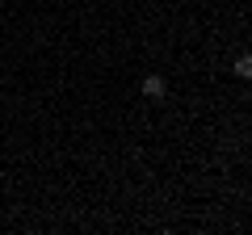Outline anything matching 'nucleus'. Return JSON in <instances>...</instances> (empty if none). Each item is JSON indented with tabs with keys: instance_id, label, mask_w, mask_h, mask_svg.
Instances as JSON below:
<instances>
[{
	"instance_id": "1",
	"label": "nucleus",
	"mask_w": 252,
	"mask_h": 235,
	"mask_svg": "<svg viewBox=\"0 0 252 235\" xmlns=\"http://www.w3.org/2000/svg\"><path fill=\"white\" fill-rule=\"evenodd\" d=\"M143 92H147V97H164V76H147V80H143Z\"/></svg>"
},
{
	"instance_id": "2",
	"label": "nucleus",
	"mask_w": 252,
	"mask_h": 235,
	"mask_svg": "<svg viewBox=\"0 0 252 235\" xmlns=\"http://www.w3.org/2000/svg\"><path fill=\"white\" fill-rule=\"evenodd\" d=\"M235 76H240V80H248V76H252V59H248V55L235 59Z\"/></svg>"
}]
</instances>
